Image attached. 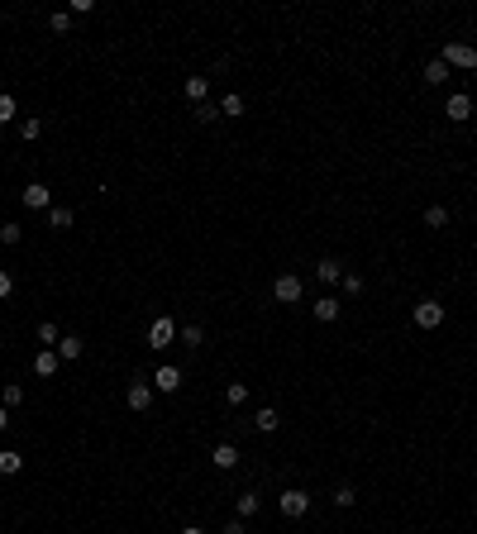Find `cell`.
<instances>
[{
  "instance_id": "33",
  "label": "cell",
  "mask_w": 477,
  "mask_h": 534,
  "mask_svg": "<svg viewBox=\"0 0 477 534\" xmlns=\"http://www.w3.org/2000/svg\"><path fill=\"white\" fill-rule=\"evenodd\" d=\"M334 506H339V511H349V506H353V487H339V491H334Z\"/></svg>"
},
{
  "instance_id": "37",
  "label": "cell",
  "mask_w": 477,
  "mask_h": 534,
  "mask_svg": "<svg viewBox=\"0 0 477 534\" xmlns=\"http://www.w3.org/2000/svg\"><path fill=\"white\" fill-rule=\"evenodd\" d=\"M182 534H206V530H201V525H187V530H182Z\"/></svg>"
},
{
  "instance_id": "10",
  "label": "cell",
  "mask_w": 477,
  "mask_h": 534,
  "mask_svg": "<svg viewBox=\"0 0 477 534\" xmlns=\"http://www.w3.org/2000/svg\"><path fill=\"white\" fill-rule=\"evenodd\" d=\"M210 463H215L220 472L238 468V449H234V444H215V454H210Z\"/></svg>"
},
{
  "instance_id": "1",
  "label": "cell",
  "mask_w": 477,
  "mask_h": 534,
  "mask_svg": "<svg viewBox=\"0 0 477 534\" xmlns=\"http://www.w3.org/2000/svg\"><path fill=\"white\" fill-rule=\"evenodd\" d=\"M439 63H449V67H463V72H477V48H473V43H444V53H439Z\"/></svg>"
},
{
  "instance_id": "25",
  "label": "cell",
  "mask_w": 477,
  "mask_h": 534,
  "mask_svg": "<svg viewBox=\"0 0 477 534\" xmlns=\"http://www.w3.org/2000/svg\"><path fill=\"white\" fill-rule=\"evenodd\" d=\"M224 401H229V406H243V401H248V387H243V382H229V387H224Z\"/></svg>"
},
{
  "instance_id": "20",
  "label": "cell",
  "mask_w": 477,
  "mask_h": 534,
  "mask_svg": "<svg viewBox=\"0 0 477 534\" xmlns=\"http://www.w3.org/2000/svg\"><path fill=\"white\" fill-rule=\"evenodd\" d=\"M425 81H429V86H444V81H449V63H439V58L425 63Z\"/></svg>"
},
{
  "instance_id": "18",
  "label": "cell",
  "mask_w": 477,
  "mask_h": 534,
  "mask_svg": "<svg viewBox=\"0 0 477 534\" xmlns=\"http://www.w3.org/2000/svg\"><path fill=\"white\" fill-rule=\"evenodd\" d=\"M48 224L53 229H72V210L67 205H48Z\"/></svg>"
},
{
  "instance_id": "23",
  "label": "cell",
  "mask_w": 477,
  "mask_h": 534,
  "mask_svg": "<svg viewBox=\"0 0 477 534\" xmlns=\"http://www.w3.org/2000/svg\"><path fill=\"white\" fill-rule=\"evenodd\" d=\"M258 491H243V496H238V520H248V515H258Z\"/></svg>"
},
{
  "instance_id": "21",
  "label": "cell",
  "mask_w": 477,
  "mask_h": 534,
  "mask_svg": "<svg viewBox=\"0 0 477 534\" xmlns=\"http://www.w3.org/2000/svg\"><path fill=\"white\" fill-rule=\"evenodd\" d=\"M58 339H63V330H58L53 320H43V325H38V344H43V348H58Z\"/></svg>"
},
{
  "instance_id": "30",
  "label": "cell",
  "mask_w": 477,
  "mask_h": 534,
  "mask_svg": "<svg viewBox=\"0 0 477 534\" xmlns=\"http://www.w3.org/2000/svg\"><path fill=\"white\" fill-rule=\"evenodd\" d=\"M196 120L210 125V120H220V105H196Z\"/></svg>"
},
{
  "instance_id": "3",
  "label": "cell",
  "mask_w": 477,
  "mask_h": 534,
  "mask_svg": "<svg viewBox=\"0 0 477 534\" xmlns=\"http://www.w3.org/2000/svg\"><path fill=\"white\" fill-rule=\"evenodd\" d=\"M177 334H182V330H177V320H172V315H158V320L148 325V348H167Z\"/></svg>"
},
{
  "instance_id": "16",
  "label": "cell",
  "mask_w": 477,
  "mask_h": 534,
  "mask_svg": "<svg viewBox=\"0 0 477 534\" xmlns=\"http://www.w3.org/2000/svg\"><path fill=\"white\" fill-rule=\"evenodd\" d=\"M0 406H5V410L24 406V387H19V382H5V392H0Z\"/></svg>"
},
{
  "instance_id": "7",
  "label": "cell",
  "mask_w": 477,
  "mask_h": 534,
  "mask_svg": "<svg viewBox=\"0 0 477 534\" xmlns=\"http://www.w3.org/2000/svg\"><path fill=\"white\" fill-rule=\"evenodd\" d=\"M444 115L454 120V125H463V120L473 115V95H468V91H454V95H449V105H444Z\"/></svg>"
},
{
  "instance_id": "2",
  "label": "cell",
  "mask_w": 477,
  "mask_h": 534,
  "mask_svg": "<svg viewBox=\"0 0 477 534\" xmlns=\"http://www.w3.org/2000/svg\"><path fill=\"white\" fill-rule=\"evenodd\" d=\"M277 511H282L286 520H301L305 511H310V496H305L301 487H286L282 496H277Z\"/></svg>"
},
{
  "instance_id": "32",
  "label": "cell",
  "mask_w": 477,
  "mask_h": 534,
  "mask_svg": "<svg viewBox=\"0 0 477 534\" xmlns=\"http://www.w3.org/2000/svg\"><path fill=\"white\" fill-rule=\"evenodd\" d=\"M182 344H191V348H201V325H187V330H182Z\"/></svg>"
},
{
  "instance_id": "13",
  "label": "cell",
  "mask_w": 477,
  "mask_h": 534,
  "mask_svg": "<svg viewBox=\"0 0 477 534\" xmlns=\"http://www.w3.org/2000/svg\"><path fill=\"white\" fill-rule=\"evenodd\" d=\"M315 277H320V282H344V263H339V258H320Z\"/></svg>"
},
{
  "instance_id": "24",
  "label": "cell",
  "mask_w": 477,
  "mask_h": 534,
  "mask_svg": "<svg viewBox=\"0 0 477 534\" xmlns=\"http://www.w3.org/2000/svg\"><path fill=\"white\" fill-rule=\"evenodd\" d=\"M220 115H234V120H238V115H243V95H238V91H229V95L220 100Z\"/></svg>"
},
{
  "instance_id": "28",
  "label": "cell",
  "mask_w": 477,
  "mask_h": 534,
  "mask_svg": "<svg viewBox=\"0 0 477 534\" xmlns=\"http://www.w3.org/2000/svg\"><path fill=\"white\" fill-rule=\"evenodd\" d=\"M19 134H24V139H38V134H43V120H33V115H29V120H19Z\"/></svg>"
},
{
  "instance_id": "11",
  "label": "cell",
  "mask_w": 477,
  "mask_h": 534,
  "mask_svg": "<svg viewBox=\"0 0 477 534\" xmlns=\"http://www.w3.org/2000/svg\"><path fill=\"white\" fill-rule=\"evenodd\" d=\"M182 91H187V100L206 105V95H210V77H187V81H182Z\"/></svg>"
},
{
  "instance_id": "17",
  "label": "cell",
  "mask_w": 477,
  "mask_h": 534,
  "mask_svg": "<svg viewBox=\"0 0 477 534\" xmlns=\"http://www.w3.org/2000/svg\"><path fill=\"white\" fill-rule=\"evenodd\" d=\"M315 320H325V325H330V320H339V300H334V296H320V300H315Z\"/></svg>"
},
{
  "instance_id": "29",
  "label": "cell",
  "mask_w": 477,
  "mask_h": 534,
  "mask_svg": "<svg viewBox=\"0 0 477 534\" xmlns=\"http://www.w3.org/2000/svg\"><path fill=\"white\" fill-rule=\"evenodd\" d=\"M48 29H53V33H67V29H72V15H67V10H58V15H48Z\"/></svg>"
},
{
  "instance_id": "14",
  "label": "cell",
  "mask_w": 477,
  "mask_h": 534,
  "mask_svg": "<svg viewBox=\"0 0 477 534\" xmlns=\"http://www.w3.org/2000/svg\"><path fill=\"white\" fill-rule=\"evenodd\" d=\"M81 348H86V344H81L77 334H63V339H58V358H63V362H77Z\"/></svg>"
},
{
  "instance_id": "5",
  "label": "cell",
  "mask_w": 477,
  "mask_h": 534,
  "mask_svg": "<svg viewBox=\"0 0 477 534\" xmlns=\"http://www.w3.org/2000/svg\"><path fill=\"white\" fill-rule=\"evenodd\" d=\"M301 277H296V272H282V277H277V282H272V296L282 300V305H296V300H301Z\"/></svg>"
},
{
  "instance_id": "38",
  "label": "cell",
  "mask_w": 477,
  "mask_h": 534,
  "mask_svg": "<svg viewBox=\"0 0 477 534\" xmlns=\"http://www.w3.org/2000/svg\"><path fill=\"white\" fill-rule=\"evenodd\" d=\"M0 139H5V134H0Z\"/></svg>"
},
{
  "instance_id": "31",
  "label": "cell",
  "mask_w": 477,
  "mask_h": 534,
  "mask_svg": "<svg viewBox=\"0 0 477 534\" xmlns=\"http://www.w3.org/2000/svg\"><path fill=\"white\" fill-rule=\"evenodd\" d=\"M344 291L358 296V291H363V277H358V272H344Z\"/></svg>"
},
{
  "instance_id": "4",
  "label": "cell",
  "mask_w": 477,
  "mask_h": 534,
  "mask_svg": "<svg viewBox=\"0 0 477 534\" xmlns=\"http://www.w3.org/2000/svg\"><path fill=\"white\" fill-rule=\"evenodd\" d=\"M411 320H415V330H439L444 325V305L439 300H420L411 310Z\"/></svg>"
},
{
  "instance_id": "22",
  "label": "cell",
  "mask_w": 477,
  "mask_h": 534,
  "mask_svg": "<svg viewBox=\"0 0 477 534\" xmlns=\"http://www.w3.org/2000/svg\"><path fill=\"white\" fill-rule=\"evenodd\" d=\"M253 424H258V429H263V434H272V429H277V424H282V420H277V410H272V406H263V410H258V415H253Z\"/></svg>"
},
{
  "instance_id": "35",
  "label": "cell",
  "mask_w": 477,
  "mask_h": 534,
  "mask_svg": "<svg viewBox=\"0 0 477 534\" xmlns=\"http://www.w3.org/2000/svg\"><path fill=\"white\" fill-rule=\"evenodd\" d=\"M224 534H243V520H229V525H224Z\"/></svg>"
},
{
  "instance_id": "34",
  "label": "cell",
  "mask_w": 477,
  "mask_h": 534,
  "mask_svg": "<svg viewBox=\"0 0 477 534\" xmlns=\"http://www.w3.org/2000/svg\"><path fill=\"white\" fill-rule=\"evenodd\" d=\"M10 291H15V277H10V272H5V267H0V300L10 296Z\"/></svg>"
},
{
  "instance_id": "26",
  "label": "cell",
  "mask_w": 477,
  "mask_h": 534,
  "mask_svg": "<svg viewBox=\"0 0 477 534\" xmlns=\"http://www.w3.org/2000/svg\"><path fill=\"white\" fill-rule=\"evenodd\" d=\"M425 224H429V229H444V224H449V210H444V205H429V210H425Z\"/></svg>"
},
{
  "instance_id": "9",
  "label": "cell",
  "mask_w": 477,
  "mask_h": 534,
  "mask_svg": "<svg viewBox=\"0 0 477 534\" xmlns=\"http://www.w3.org/2000/svg\"><path fill=\"white\" fill-rule=\"evenodd\" d=\"M19 201L29 205V210H48V187L43 182H29V187L19 191Z\"/></svg>"
},
{
  "instance_id": "15",
  "label": "cell",
  "mask_w": 477,
  "mask_h": 534,
  "mask_svg": "<svg viewBox=\"0 0 477 534\" xmlns=\"http://www.w3.org/2000/svg\"><path fill=\"white\" fill-rule=\"evenodd\" d=\"M19 468H24V454H15V449H0V477H15Z\"/></svg>"
},
{
  "instance_id": "36",
  "label": "cell",
  "mask_w": 477,
  "mask_h": 534,
  "mask_svg": "<svg viewBox=\"0 0 477 534\" xmlns=\"http://www.w3.org/2000/svg\"><path fill=\"white\" fill-rule=\"evenodd\" d=\"M5 424H10V410L0 406V434H5Z\"/></svg>"
},
{
  "instance_id": "19",
  "label": "cell",
  "mask_w": 477,
  "mask_h": 534,
  "mask_svg": "<svg viewBox=\"0 0 477 534\" xmlns=\"http://www.w3.org/2000/svg\"><path fill=\"white\" fill-rule=\"evenodd\" d=\"M15 115H19V100H15V95H10V91H0V129L10 125Z\"/></svg>"
},
{
  "instance_id": "27",
  "label": "cell",
  "mask_w": 477,
  "mask_h": 534,
  "mask_svg": "<svg viewBox=\"0 0 477 534\" xmlns=\"http://www.w3.org/2000/svg\"><path fill=\"white\" fill-rule=\"evenodd\" d=\"M19 239H24V229H19L15 220H10V224H0V244H5V248H10V244H19Z\"/></svg>"
},
{
  "instance_id": "8",
  "label": "cell",
  "mask_w": 477,
  "mask_h": 534,
  "mask_svg": "<svg viewBox=\"0 0 477 534\" xmlns=\"http://www.w3.org/2000/svg\"><path fill=\"white\" fill-rule=\"evenodd\" d=\"M125 401H129V410H148V401H153V382H129V392H125Z\"/></svg>"
},
{
  "instance_id": "12",
  "label": "cell",
  "mask_w": 477,
  "mask_h": 534,
  "mask_svg": "<svg viewBox=\"0 0 477 534\" xmlns=\"http://www.w3.org/2000/svg\"><path fill=\"white\" fill-rule=\"evenodd\" d=\"M58 367H63V358H58V348H43V353L33 358V372H38V377H53Z\"/></svg>"
},
{
  "instance_id": "6",
  "label": "cell",
  "mask_w": 477,
  "mask_h": 534,
  "mask_svg": "<svg viewBox=\"0 0 477 534\" xmlns=\"http://www.w3.org/2000/svg\"><path fill=\"white\" fill-rule=\"evenodd\" d=\"M153 392H162V396H172V392H182V367H172V362H162L158 372H153Z\"/></svg>"
}]
</instances>
